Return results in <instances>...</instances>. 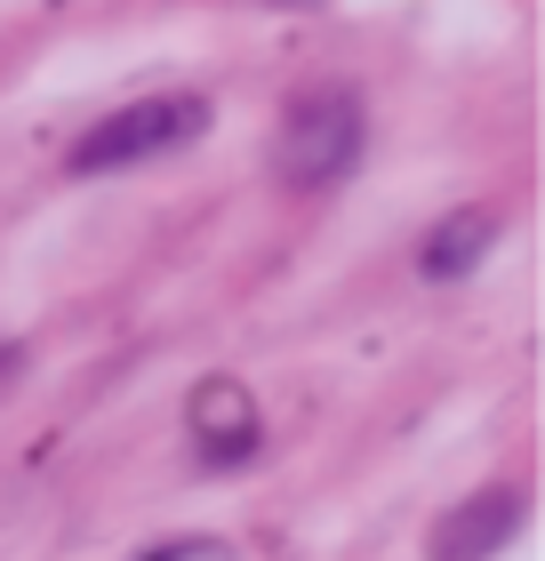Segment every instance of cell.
Returning <instances> with one entry per match:
<instances>
[{
    "label": "cell",
    "instance_id": "obj_5",
    "mask_svg": "<svg viewBox=\"0 0 545 561\" xmlns=\"http://www.w3.org/2000/svg\"><path fill=\"white\" fill-rule=\"evenodd\" d=\"M498 233H506L498 209H450V217H433L425 241H418V273L425 280H465L489 249H498Z\"/></svg>",
    "mask_w": 545,
    "mask_h": 561
},
{
    "label": "cell",
    "instance_id": "obj_1",
    "mask_svg": "<svg viewBox=\"0 0 545 561\" xmlns=\"http://www.w3.org/2000/svg\"><path fill=\"white\" fill-rule=\"evenodd\" d=\"M361 145H370V113H361L353 89H305L289 113H281L273 137V176L289 193H329L361 169Z\"/></svg>",
    "mask_w": 545,
    "mask_h": 561
},
{
    "label": "cell",
    "instance_id": "obj_4",
    "mask_svg": "<svg viewBox=\"0 0 545 561\" xmlns=\"http://www.w3.org/2000/svg\"><path fill=\"white\" fill-rule=\"evenodd\" d=\"M522 522H530L522 490H481V497L450 505V522L433 529V561H489L522 538Z\"/></svg>",
    "mask_w": 545,
    "mask_h": 561
},
{
    "label": "cell",
    "instance_id": "obj_7",
    "mask_svg": "<svg viewBox=\"0 0 545 561\" xmlns=\"http://www.w3.org/2000/svg\"><path fill=\"white\" fill-rule=\"evenodd\" d=\"M16 377H24V345H9V337H0V393H9Z\"/></svg>",
    "mask_w": 545,
    "mask_h": 561
},
{
    "label": "cell",
    "instance_id": "obj_3",
    "mask_svg": "<svg viewBox=\"0 0 545 561\" xmlns=\"http://www.w3.org/2000/svg\"><path fill=\"white\" fill-rule=\"evenodd\" d=\"M185 442L201 449V466H249L257 442H265V417H257V393L241 377H201L185 393Z\"/></svg>",
    "mask_w": 545,
    "mask_h": 561
},
{
    "label": "cell",
    "instance_id": "obj_6",
    "mask_svg": "<svg viewBox=\"0 0 545 561\" xmlns=\"http://www.w3.org/2000/svg\"><path fill=\"white\" fill-rule=\"evenodd\" d=\"M137 561H241L232 538H169V546H145Z\"/></svg>",
    "mask_w": 545,
    "mask_h": 561
},
{
    "label": "cell",
    "instance_id": "obj_2",
    "mask_svg": "<svg viewBox=\"0 0 545 561\" xmlns=\"http://www.w3.org/2000/svg\"><path fill=\"white\" fill-rule=\"evenodd\" d=\"M201 129H209V105H201V96H185V89L137 96V105H121V113L96 121V129L65 152V169H72V176H113V169L161 161V152H185Z\"/></svg>",
    "mask_w": 545,
    "mask_h": 561
}]
</instances>
